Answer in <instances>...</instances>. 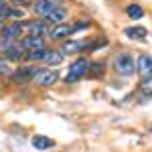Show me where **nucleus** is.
I'll use <instances>...</instances> for the list:
<instances>
[{"label":"nucleus","instance_id":"1","mask_svg":"<svg viewBox=\"0 0 152 152\" xmlns=\"http://www.w3.org/2000/svg\"><path fill=\"white\" fill-rule=\"evenodd\" d=\"M114 71L122 77H130L136 73V59L132 53H120L114 59Z\"/></svg>","mask_w":152,"mask_h":152},{"label":"nucleus","instance_id":"9","mask_svg":"<svg viewBox=\"0 0 152 152\" xmlns=\"http://www.w3.org/2000/svg\"><path fill=\"white\" fill-rule=\"evenodd\" d=\"M33 146H35L37 150H47V148H53L55 146V142L51 140L49 136L37 134V136H33Z\"/></svg>","mask_w":152,"mask_h":152},{"label":"nucleus","instance_id":"4","mask_svg":"<svg viewBox=\"0 0 152 152\" xmlns=\"http://www.w3.org/2000/svg\"><path fill=\"white\" fill-rule=\"evenodd\" d=\"M57 6H61L57 0H37L35 6H33V10H35L37 16H43V18H45L49 12H53Z\"/></svg>","mask_w":152,"mask_h":152},{"label":"nucleus","instance_id":"23","mask_svg":"<svg viewBox=\"0 0 152 152\" xmlns=\"http://www.w3.org/2000/svg\"><path fill=\"white\" fill-rule=\"evenodd\" d=\"M89 69L94 71V73H89V75H91V77H97V75L104 71V65H97V63H95V65H91V63H89Z\"/></svg>","mask_w":152,"mask_h":152},{"label":"nucleus","instance_id":"22","mask_svg":"<svg viewBox=\"0 0 152 152\" xmlns=\"http://www.w3.org/2000/svg\"><path fill=\"white\" fill-rule=\"evenodd\" d=\"M14 43H16V41H12V39H6V37H2V39H0V49H2V51H6V49L10 47V45H14Z\"/></svg>","mask_w":152,"mask_h":152},{"label":"nucleus","instance_id":"3","mask_svg":"<svg viewBox=\"0 0 152 152\" xmlns=\"http://www.w3.org/2000/svg\"><path fill=\"white\" fill-rule=\"evenodd\" d=\"M33 79H35L37 85H41V87H49V85L57 83L59 73L55 69H37V73H35Z\"/></svg>","mask_w":152,"mask_h":152},{"label":"nucleus","instance_id":"15","mask_svg":"<svg viewBox=\"0 0 152 152\" xmlns=\"http://www.w3.org/2000/svg\"><path fill=\"white\" fill-rule=\"evenodd\" d=\"M45 63L51 65V67H57L63 63V53L61 51H49V55L45 57Z\"/></svg>","mask_w":152,"mask_h":152},{"label":"nucleus","instance_id":"19","mask_svg":"<svg viewBox=\"0 0 152 152\" xmlns=\"http://www.w3.org/2000/svg\"><path fill=\"white\" fill-rule=\"evenodd\" d=\"M140 89L146 95H150V97H152V75H150V77H144V81L140 83Z\"/></svg>","mask_w":152,"mask_h":152},{"label":"nucleus","instance_id":"6","mask_svg":"<svg viewBox=\"0 0 152 152\" xmlns=\"http://www.w3.org/2000/svg\"><path fill=\"white\" fill-rule=\"evenodd\" d=\"M73 31H71V24L69 23H59L55 24L51 31H49V37L51 39H55V41H59V39H65V37H69Z\"/></svg>","mask_w":152,"mask_h":152},{"label":"nucleus","instance_id":"12","mask_svg":"<svg viewBox=\"0 0 152 152\" xmlns=\"http://www.w3.org/2000/svg\"><path fill=\"white\" fill-rule=\"evenodd\" d=\"M124 35L128 37V39H136V41H142V39H146L148 31H146L144 26H128V28L124 31Z\"/></svg>","mask_w":152,"mask_h":152},{"label":"nucleus","instance_id":"24","mask_svg":"<svg viewBox=\"0 0 152 152\" xmlns=\"http://www.w3.org/2000/svg\"><path fill=\"white\" fill-rule=\"evenodd\" d=\"M10 16H14V18H23V16H24V10H23V8H20V10H18V8H12V10H10Z\"/></svg>","mask_w":152,"mask_h":152},{"label":"nucleus","instance_id":"21","mask_svg":"<svg viewBox=\"0 0 152 152\" xmlns=\"http://www.w3.org/2000/svg\"><path fill=\"white\" fill-rule=\"evenodd\" d=\"M10 10H12V6H8V4H4V2H2V6H0V18L10 16Z\"/></svg>","mask_w":152,"mask_h":152},{"label":"nucleus","instance_id":"17","mask_svg":"<svg viewBox=\"0 0 152 152\" xmlns=\"http://www.w3.org/2000/svg\"><path fill=\"white\" fill-rule=\"evenodd\" d=\"M126 14H128L132 20H138V18L144 16V10H142V6H138V4H128L126 6Z\"/></svg>","mask_w":152,"mask_h":152},{"label":"nucleus","instance_id":"16","mask_svg":"<svg viewBox=\"0 0 152 152\" xmlns=\"http://www.w3.org/2000/svg\"><path fill=\"white\" fill-rule=\"evenodd\" d=\"M83 45L85 43H77V41H67L65 45H63V49H61V53H69V55H73V53H79L83 49Z\"/></svg>","mask_w":152,"mask_h":152},{"label":"nucleus","instance_id":"5","mask_svg":"<svg viewBox=\"0 0 152 152\" xmlns=\"http://www.w3.org/2000/svg\"><path fill=\"white\" fill-rule=\"evenodd\" d=\"M136 71L142 73L144 77H150L152 75V55H140L136 61Z\"/></svg>","mask_w":152,"mask_h":152},{"label":"nucleus","instance_id":"7","mask_svg":"<svg viewBox=\"0 0 152 152\" xmlns=\"http://www.w3.org/2000/svg\"><path fill=\"white\" fill-rule=\"evenodd\" d=\"M24 33L23 24L20 23H12V24H6V26H2V37H6V39H12V41H16V39H20Z\"/></svg>","mask_w":152,"mask_h":152},{"label":"nucleus","instance_id":"10","mask_svg":"<svg viewBox=\"0 0 152 152\" xmlns=\"http://www.w3.org/2000/svg\"><path fill=\"white\" fill-rule=\"evenodd\" d=\"M65 16H67V8H65V6H57L53 12H49L45 18H47V23L59 24V23H63V20H65Z\"/></svg>","mask_w":152,"mask_h":152},{"label":"nucleus","instance_id":"26","mask_svg":"<svg viewBox=\"0 0 152 152\" xmlns=\"http://www.w3.org/2000/svg\"><path fill=\"white\" fill-rule=\"evenodd\" d=\"M0 6H2V0H0Z\"/></svg>","mask_w":152,"mask_h":152},{"label":"nucleus","instance_id":"13","mask_svg":"<svg viewBox=\"0 0 152 152\" xmlns=\"http://www.w3.org/2000/svg\"><path fill=\"white\" fill-rule=\"evenodd\" d=\"M35 73H37L35 67H20V69L14 73V79H16V81H26V79L35 77Z\"/></svg>","mask_w":152,"mask_h":152},{"label":"nucleus","instance_id":"14","mask_svg":"<svg viewBox=\"0 0 152 152\" xmlns=\"http://www.w3.org/2000/svg\"><path fill=\"white\" fill-rule=\"evenodd\" d=\"M20 57H24V49L20 45H16V43L4 51V59H20Z\"/></svg>","mask_w":152,"mask_h":152},{"label":"nucleus","instance_id":"11","mask_svg":"<svg viewBox=\"0 0 152 152\" xmlns=\"http://www.w3.org/2000/svg\"><path fill=\"white\" fill-rule=\"evenodd\" d=\"M47 33H49V26L43 20H37V23L28 24V35L31 37H43V35H47Z\"/></svg>","mask_w":152,"mask_h":152},{"label":"nucleus","instance_id":"8","mask_svg":"<svg viewBox=\"0 0 152 152\" xmlns=\"http://www.w3.org/2000/svg\"><path fill=\"white\" fill-rule=\"evenodd\" d=\"M20 47L24 51H37V49H43L45 47V41H43V37H26L23 39V43H20Z\"/></svg>","mask_w":152,"mask_h":152},{"label":"nucleus","instance_id":"20","mask_svg":"<svg viewBox=\"0 0 152 152\" xmlns=\"http://www.w3.org/2000/svg\"><path fill=\"white\" fill-rule=\"evenodd\" d=\"M89 26V20H77V24H71V31H81V28H87Z\"/></svg>","mask_w":152,"mask_h":152},{"label":"nucleus","instance_id":"18","mask_svg":"<svg viewBox=\"0 0 152 152\" xmlns=\"http://www.w3.org/2000/svg\"><path fill=\"white\" fill-rule=\"evenodd\" d=\"M49 55V49H37V51H28V59L31 61H45V57Z\"/></svg>","mask_w":152,"mask_h":152},{"label":"nucleus","instance_id":"2","mask_svg":"<svg viewBox=\"0 0 152 152\" xmlns=\"http://www.w3.org/2000/svg\"><path fill=\"white\" fill-rule=\"evenodd\" d=\"M87 71H89V61H87V59H77V61H73V63L69 65V73H67L65 81L67 83L79 81L81 77L87 75Z\"/></svg>","mask_w":152,"mask_h":152},{"label":"nucleus","instance_id":"25","mask_svg":"<svg viewBox=\"0 0 152 152\" xmlns=\"http://www.w3.org/2000/svg\"><path fill=\"white\" fill-rule=\"evenodd\" d=\"M2 71H8V63H6L4 57H0V73H2Z\"/></svg>","mask_w":152,"mask_h":152}]
</instances>
